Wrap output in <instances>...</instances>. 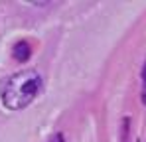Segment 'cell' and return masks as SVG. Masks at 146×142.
Returning <instances> with one entry per match:
<instances>
[{
	"instance_id": "obj_1",
	"label": "cell",
	"mask_w": 146,
	"mask_h": 142,
	"mask_svg": "<svg viewBox=\"0 0 146 142\" xmlns=\"http://www.w3.org/2000/svg\"><path fill=\"white\" fill-rule=\"evenodd\" d=\"M44 89V79L36 69H22L12 73L0 85V101L8 111H24Z\"/></svg>"
},
{
	"instance_id": "obj_2",
	"label": "cell",
	"mask_w": 146,
	"mask_h": 142,
	"mask_svg": "<svg viewBox=\"0 0 146 142\" xmlns=\"http://www.w3.org/2000/svg\"><path fill=\"white\" fill-rule=\"evenodd\" d=\"M30 55H32V47H30V42H28V40H20V42L14 44V47H12V57H14L18 63L28 61Z\"/></svg>"
},
{
	"instance_id": "obj_3",
	"label": "cell",
	"mask_w": 146,
	"mask_h": 142,
	"mask_svg": "<svg viewBox=\"0 0 146 142\" xmlns=\"http://www.w3.org/2000/svg\"><path fill=\"white\" fill-rule=\"evenodd\" d=\"M121 142H130V118H128V117L122 118V126H121Z\"/></svg>"
},
{
	"instance_id": "obj_4",
	"label": "cell",
	"mask_w": 146,
	"mask_h": 142,
	"mask_svg": "<svg viewBox=\"0 0 146 142\" xmlns=\"http://www.w3.org/2000/svg\"><path fill=\"white\" fill-rule=\"evenodd\" d=\"M140 85H142V91H140V95H142V103L146 105V63H144V67H142V73H140Z\"/></svg>"
},
{
	"instance_id": "obj_5",
	"label": "cell",
	"mask_w": 146,
	"mask_h": 142,
	"mask_svg": "<svg viewBox=\"0 0 146 142\" xmlns=\"http://www.w3.org/2000/svg\"><path fill=\"white\" fill-rule=\"evenodd\" d=\"M46 142H63V134L61 132H57V134H53V136H49Z\"/></svg>"
}]
</instances>
